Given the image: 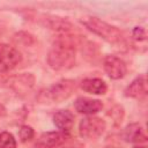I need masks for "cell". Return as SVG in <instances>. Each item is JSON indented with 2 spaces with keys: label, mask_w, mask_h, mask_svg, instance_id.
I'll list each match as a JSON object with an SVG mask.
<instances>
[{
  "label": "cell",
  "mask_w": 148,
  "mask_h": 148,
  "mask_svg": "<svg viewBox=\"0 0 148 148\" xmlns=\"http://www.w3.org/2000/svg\"><path fill=\"white\" fill-rule=\"evenodd\" d=\"M104 69L112 80H119L126 74V64L116 56H106L104 59Z\"/></svg>",
  "instance_id": "cell-6"
},
{
  "label": "cell",
  "mask_w": 148,
  "mask_h": 148,
  "mask_svg": "<svg viewBox=\"0 0 148 148\" xmlns=\"http://www.w3.org/2000/svg\"><path fill=\"white\" fill-rule=\"evenodd\" d=\"M74 108L80 113L94 114L103 109V103L99 99H94L89 97H79L74 102Z\"/></svg>",
  "instance_id": "cell-8"
},
{
  "label": "cell",
  "mask_w": 148,
  "mask_h": 148,
  "mask_svg": "<svg viewBox=\"0 0 148 148\" xmlns=\"http://www.w3.org/2000/svg\"><path fill=\"white\" fill-rule=\"evenodd\" d=\"M105 130V121L97 117H86L80 121L79 131L80 135L86 139H97Z\"/></svg>",
  "instance_id": "cell-3"
},
{
  "label": "cell",
  "mask_w": 148,
  "mask_h": 148,
  "mask_svg": "<svg viewBox=\"0 0 148 148\" xmlns=\"http://www.w3.org/2000/svg\"><path fill=\"white\" fill-rule=\"evenodd\" d=\"M3 113H5V109H3V108L0 105V116H2Z\"/></svg>",
  "instance_id": "cell-16"
},
{
  "label": "cell",
  "mask_w": 148,
  "mask_h": 148,
  "mask_svg": "<svg viewBox=\"0 0 148 148\" xmlns=\"http://www.w3.org/2000/svg\"><path fill=\"white\" fill-rule=\"evenodd\" d=\"M147 94V80L145 75L138 76L125 89V96L133 98H142Z\"/></svg>",
  "instance_id": "cell-9"
},
{
  "label": "cell",
  "mask_w": 148,
  "mask_h": 148,
  "mask_svg": "<svg viewBox=\"0 0 148 148\" xmlns=\"http://www.w3.org/2000/svg\"><path fill=\"white\" fill-rule=\"evenodd\" d=\"M20 139L22 142H27L29 140H31L34 138V130L32 127L28 126V125H23L21 128H20Z\"/></svg>",
  "instance_id": "cell-14"
},
{
  "label": "cell",
  "mask_w": 148,
  "mask_h": 148,
  "mask_svg": "<svg viewBox=\"0 0 148 148\" xmlns=\"http://www.w3.org/2000/svg\"><path fill=\"white\" fill-rule=\"evenodd\" d=\"M81 88L90 94L104 95L106 92V84L101 79H86L81 82Z\"/></svg>",
  "instance_id": "cell-12"
},
{
  "label": "cell",
  "mask_w": 148,
  "mask_h": 148,
  "mask_svg": "<svg viewBox=\"0 0 148 148\" xmlns=\"http://www.w3.org/2000/svg\"><path fill=\"white\" fill-rule=\"evenodd\" d=\"M54 125L65 133H68L74 125V116L68 110H60L53 116Z\"/></svg>",
  "instance_id": "cell-10"
},
{
  "label": "cell",
  "mask_w": 148,
  "mask_h": 148,
  "mask_svg": "<svg viewBox=\"0 0 148 148\" xmlns=\"http://www.w3.org/2000/svg\"><path fill=\"white\" fill-rule=\"evenodd\" d=\"M0 148H16V141L10 133H0Z\"/></svg>",
  "instance_id": "cell-13"
},
{
  "label": "cell",
  "mask_w": 148,
  "mask_h": 148,
  "mask_svg": "<svg viewBox=\"0 0 148 148\" xmlns=\"http://www.w3.org/2000/svg\"><path fill=\"white\" fill-rule=\"evenodd\" d=\"M88 30L92 31L94 34L98 35L99 37H102L104 40L111 43V44H117L121 40L123 35L120 32L119 29H117L116 27L97 18V17H92V16H87L83 17L80 21Z\"/></svg>",
  "instance_id": "cell-2"
},
{
  "label": "cell",
  "mask_w": 148,
  "mask_h": 148,
  "mask_svg": "<svg viewBox=\"0 0 148 148\" xmlns=\"http://www.w3.org/2000/svg\"><path fill=\"white\" fill-rule=\"evenodd\" d=\"M132 36H133V38L135 40L141 42V40H145L146 39V31L141 27H135L133 29V31H132Z\"/></svg>",
  "instance_id": "cell-15"
},
{
  "label": "cell",
  "mask_w": 148,
  "mask_h": 148,
  "mask_svg": "<svg viewBox=\"0 0 148 148\" xmlns=\"http://www.w3.org/2000/svg\"><path fill=\"white\" fill-rule=\"evenodd\" d=\"M69 134L65 132H47L42 134L38 141V146L43 148H56V147H61L68 139Z\"/></svg>",
  "instance_id": "cell-7"
},
{
  "label": "cell",
  "mask_w": 148,
  "mask_h": 148,
  "mask_svg": "<svg viewBox=\"0 0 148 148\" xmlns=\"http://www.w3.org/2000/svg\"><path fill=\"white\" fill-rule=\"evenodd\" d=\"M123 138L127 142H133V143H140L146 141V135L143 133V130L141 125L138 123L128 125L123 133Z\"/></svg>",
  "instance_id": "cell-11"
},
{
  "label": "cell",
  "mask_w": 148,
  "mask_h": 148,
  "mask_svg": "<svg viewBox=\"0 0 148 148\" xmlns=\"http://www.w3.org/2000/svg\"><path fill=\"white\" fill-rule=\"evenodd\" d=\"M20 61L21 54L15 47L8 44H0V72H8L15 68Z\"/></svg>",
  "instance_id": "cell-5"
},
{
  "label": "cell",
  "mask_w": 148,
  "mask_h": 148,
  "mask_svg": "<svg viewBox=\"0 0 148 148\" xmlns=\"http://www.w3.org/2000/svg\"><path fill=\"white\" fill-rule=\"evenodd\" d=\"M49 66L54 71H67L75 64V50L65 40H58L53 44L47 56Z\"/></svg>",
  "instance_id": "cell-1"
},
{
  "label": "cell",
  "mask_w": 148,
  "mask_h": 148,
  "mask_svg": "<svg viewBox=\"0 0 148 148\" xmlns=\"http://www.w3.org/2000/svg\"><path fill=\"white\" fill-rule=\"evenodd\" d=\"M75 87L76 86L73 80H61L47 90V98L56 103L62 102L74 92Z\"/></svg>",
  "instance_id": "cell-4"
}]
</instances>
